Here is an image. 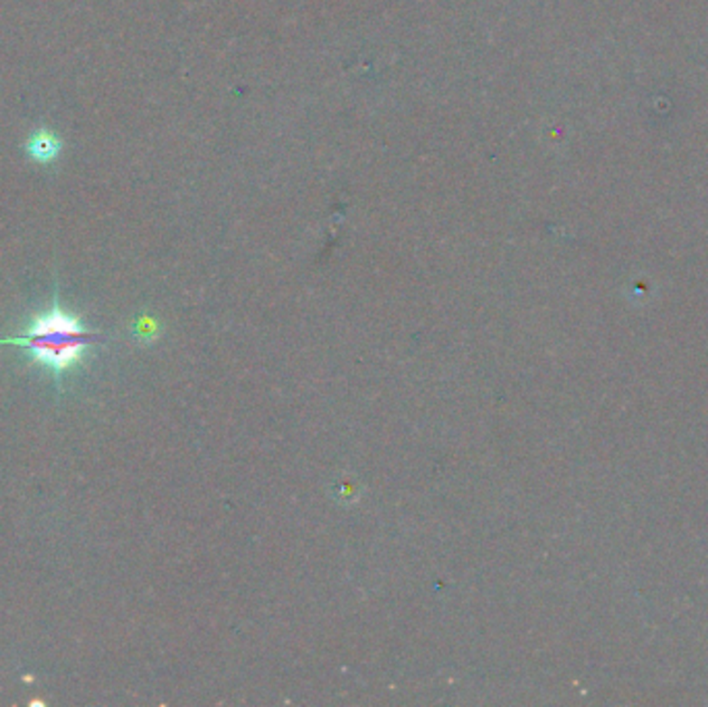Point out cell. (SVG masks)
<instances>
[{
  "mask_svg": "<svg viewBox=\"0 0 708 707\" xmlns=\"http://www.w3.org/2000/svg\"><path fill=\"white\" fill-rule=\"evenodd\" d=\"M98 340L99 334L88 330L81 320L61 307L59 295H54L52 307L32 321L24 337L3 339L0 345L25 349L32 363L52 371L56 388L62 390L64 374L77 368Z\"/></svg>",
  "mask_w": 708,
  "mask_h": 707,
  "instance_id": "1",
  "label": "cell"
},
{
  "mask_svg": "<svg viewBox=\"0 0 708 707\" xmlns=\"http://www.w3.org/2000/svg\"><path fill=\"white\" fill-rule=\"evenodd\" d=\"M61 139L56 138V135L52 131H48V129H40V131H35L30 135V139H27V154L32 156V158L35 162H52L56 156L61 154Z\"/></svg>",
  "mask_w": 708,
  "mask_h": 707,
  "instance_id": "2",
  "label": "cell"
}]
</instances>
